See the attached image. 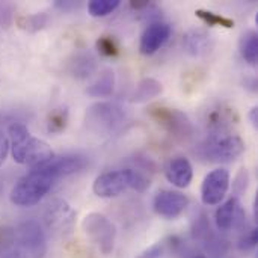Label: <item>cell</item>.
<instances>
[{
	"label": "cell",
	"instance_id": "17",
	"mask_svg": "<svg viewBox=\"0 0 258 258\" xmlns=\"http://www.w3.org/2000/svg\"><path fill=\"white\" fill-rule=\"evenodd\" d=\"M113 89H115V73L110 68H106L88 86L86 94L95 98H106L113 94Z\"/></svg>",
	"mask_w": 258,
	"mask_h": 258
},
{
	"label": "cell",
	"instance_id": "24",
	"mask_svg": "<svg viewBox=\"0 0 258 258\" xmlns=\"http://www.w3.org/2000/svg\"><path fill=\"white\" fill-rule=\"evenodd\" d=\"M97 50L106 57H115L119 54V45L113 36H100L97 39Z\"/></svg>",
	"mask_w": 258,
	"mask_h": 258
},
{
	"label": "cell",
	"instance_id": "23",
	"mask_svg": "<svg viewBox=\"0 0 258 258\" xmlns=\"http://www.w3.org/2000/svg\"><path fill=\"white\" fill-rule=\"evenodd\" d=\"M119 3V0H92L88 5V11L92 17H106L112 14Z\"/></svg>",
	"mask_w": 258,
	"mask_h": 258
},
{
	"label": "cell",
	"instance_id": "22",
	"mask_svg": "<svg viewBox=\"0 0 258 258\" xmlns=\"http://www.w3.org/2000/svg\"><path fill=\"white\" fill-rule=\"evenodd\" d=\"M197 17L204 21L207 26H221V27H225V29H233L234 27V21L231 18H227L224 15H219V14H215L212 11H206V9H198L197 12Z\"/></svg>",
	"mask_w": 258,
	"mask_h": 258
},
{
	"label": "cell",
	"instance_id": "31",
	"mask_svg": "<svg viewBox=\"0 0 258 258\" xmlns=\"http://www.w3.org/2000/svg\"><path fill=\"white\" fill-rule=\"evenodd\" d=\"M249 121H251L252 127H254V128H257L258 127V107H252V109H251V112H249Z\"/></svg>",
	"mask_w": 258,
	"mask_h": 258
},
{
	"label": "cell",
	"instance_id": "4",
	"mask_svg": "<svg viewBox=\"0 0 258 258\" xmlns=\"http://www.w3.org/2000/svg\"><path fill=\"white\" fill-rule=\"evenodd\" d=\"M150 187V180L139 171L119 169L98 175L94 181L92 190L100 198H115L128 189L136 192H145Z\"/></svg>",
	"mask_w": 258,
	"mask_h": 258
},
{
	"label": "cell",
	"instance_id": "13",
	"mask_svg": "<svg viewBox=\"0 0 258 258\" xmlns=\"http://www.w3.org/2000/svg\"><path fill=\"white\" fill-rule=\"evenodd\" d=\"M245 221V212L237 200V197L230 198L215 213L216 227L221 231H230L233 228H239Z\"/></svg>",
	"mask_w": 258,
	"mask_h": 258
},
{
	"label": "cell",
	"instance_id": "2",
	"mask_svg": "<svg viewBox=\"0 0 258 258\" xmlns=\"http://www.w3.org/2000/svg\"><path fill=\"white\" fill-rule=\"evenodd\" d=\"M8 139L12 157L17 163L26 165L30 169L38 168L54 157L51 147L30 135L29 128L21 122H14L8 128Z\"/></svg>",
	"mask_w": 258,
	"mask_h": 258
},
{
	"label": "cell",
	"instance_id": "18",
	"mask_svg": "<svg viewBox=\"0 0 258 258\" xmlns=\"http://www.w3.org/2000/svg\"><path fill=\"white\" fill-rule=\"evenodd\" d=\"M95 57L89 51H79L70 62V73L77 79H86L95 71Z\"/></svg>",
	"mask_w": 258,
	"mask_h": 258
},
{
	"label": "cell",
	"instance_id": "3",
	"mask_svg": "<svg viewBox=\"0 0 258 258\" xmlns=\"http://www.w3.org/2000/svg\"><path fill=\"white\" fill-rule=\"evenodd\" d=\"M56 181L57 180L42 166L33 168L15 183L9 200L18 207L36 206L51 190Z\"/></svg>",
	"mask_w": 258,
	"mask_h": 258
},
{
	"label": "cell",
	"instance_id": "14",
	"mask_svg": "<svg viewBox=\"0 0 258 258\" xmlns=\"http://www.w3.org/2000/svg\"><path fill=\"white\" fill-rule=\"evenodd\" d=\"M88 160L83 156L79 154H70V156H60V157H53L50 162L41 165L44 169H47L56 180L76 174L79 171H82L83 168H86Z\"/></svg>",
	"mask_w": 258,
	"mask_h": 258
},
{
	"label": "cell",
	"instance_id": "20",
	"mask_svg": "<svg viewBox=\"0 0 258 258\" xmlns=\"http://www.w3.org/2000/svg\"><path fill=\"white\" fill-rule=\"evenodd\" d=\"M162 91H163V88H162V83L159 80H156V79H144L138 85L135 94L132 95V101L133 103H147V101L159 97L162 94Z\"/></svg>",
	"mask_w": 258,
	"mask_h": 258
},
{
	"label": "cell",
	"instance_id": "27",
	"mask_svg": "<svg viewBox=\"0 0 258 258\" xmlns=\"http://www.w3.org/2000/svg\"><path fill=\"white\" fill-rule=\"evenodd\" d=\"M9 150H11L9 139L3 132H0V166L5 163V160H6L8 154H9Z\"/></svg>",
	"mask_w": 258,
	"mask_h": 258
},
{
	"label": "cell",
	"instance_id": "5",
	"mask_svg": "<svg viewBox=\"0 0 258 258\" xmlns=\"http://www.w3.org/2000/svg\"><path fill=\"white\" fill-rule=\"evenodd\" d=\"M204 156L209 157L212 162H233L237 157L242 156L245 151V142L243 139L228 130H218L212 132L209 138L203 144Z\"/></svg>",
	"mask_w": 258,
	"mask_h": 258
},
{
	"label": "cell",
	"instance_id": "11",
	"mask_svg": "<svg viewBox=\"0 0 258 258\" xmlns=\"http://www.w3.org/2000/svg\"><path fill=\"white\" fill-rule=\"evenodd\" d=\"M189 206V200L186 195L177 190H160L154 197L153 207L154 212L165 218V219H175L178 218Z\"/></svg>",
	"mask_w": 258,
	"mask_h": 258
},
{
	"label": "cell",
	"instance_id": "19",
	"mask_svg": "<svg viewBox=\"0 0 258 258\" xmlns=\"http://www.w3.org/2000/svg\"><path fill=\"white\" fill-rule=\"evenodd\" d=\"M239 50L242 57L252 67H255L258 62V35L255 30H246L240 41H239Z\"/></svg>",
	"mask_w": 258,
	"mask_h": 258
},
{
	"label": "cell",
	"instance_id": "9",
	"mask_svg": "<svg viewBox=\"0 0 258 258\" xmlns=\"http://www.w3.org/2000/svg\"><path fill=\"white\" fill-rule=\"evenodd\" d=\"M230 189V172L224 168L209 172L201 184V200L206 206H218Z\"/></svg>",
	"mask_w": 258,
	"mask_h": 258
},
{
	"label": "cell",
	"instance_id": "6",
	"mask_svg": "<svg viewBox=\"0 0 258 258\" xmlns=\"http://www.w3.org/2000/svg\"><path fill=\"white\" fill-rule=\"evenodd\" d=\"M124 119V110L109 101H100L92 104L85 115L86 128L97 136L110 135Z\"/></svg>",
	"mask_w": 258,
	"mask_h": 258
},
{
	"label": "cell",
	"instance_id": "32",
	"mask_svg": "<svg viewBox=\"0 0 258 258\" xmlns=\"http://www.w3.org/2000/svg\"><path fill=\"white\" fill-rule=\"evenodd\" d=\"M190 258H207L206 255H203V254H197V255H194V257Z\"/></svg>",
	"mask_w": 258,
	"mask_h": 258
},
{
	"label": "cell",
	"instance_id": "15",
	"mask_svg": "<svg viewBox=\"0 0 258 258\" xmlns=\"http://www.w3.org/2000/svg\"><path fill=\"white\" fill-rule=\"evenodd\" d=\"M165 175H166V180L172 186L178 189H184V187H189V184L192 183L194 169H192L190 162L186 157H174L166 163Z\"/></svg>",
	"mask_w": 258,
	"mask_h": 258
},
{
	"label": "cell",
	"instance_id": "8",
	"mask_svg": "<svg viewBox=\"0 0 258 258\" xmlns=\"http://www.w3.org/2000/svg\"><path fill=\"white\" fill-rule=\"evenodd\" d=\"M150 116L162 125L168 133L177 138H186L192 133V124L184 113L166 106H151L148 109Z\"/></svg>",
	"mask_w": 258,
	"mask_h": 258
},
{
	"label": "cell",
	"instance_id": "30",
	"mask_svg": "<svg viewBox=\"0 0 258 258\" xmlns=\"http://www.w3.org/2000/svg\"><path fill=\"white\" fill-rule=\"evenodd\" d=\"M130 6H132L133 9L139 11V9L148 8V6H150V2H147V0H136V2H130Z\"/></svg>",
	"mask_w": 258,
	"mask_h": 258
},
{
	"label": "cell",
	"instance_id": "12",
	"mask_svg": "<svg viewBox=\"0 0 258 258\" xmlns=\"http://www.w3.org/2000/svg\"><path fill=\"white\" fill-rule=\"evenodd\" d=\"M171 26L166 23H151L142 33L141 36V44H139V51L144 56H151L154 54L157 50H160L165 42L169 39L171 36Z\"/></svg>",
	"mask_w": 258,
	"mask_h": 258
},
{
	"label": "cell",
	"instance_id": "7",
	"mask_svg": "<svg viewBox=\"0 0 258 258\" xmlns=\"http://www.w3.org/2000/svg\"><path fill=\"white\" fill-rule=\"evenodd\" d=\"M82 228L103 255L112 254L116 239V228L104 215L101 213L86 215L82 221Z\"/></svg>",
	"mask_w": 258,
	"mask_h": 258
},
{
	"label": "cell",
	"instance_id": "28",
	"mask_svg": "<svg viewBox=\"0 0 258 258\" xmlns=\"http://www.w3.org/2000/svg\"><path fill=\"white\" fill-rule=\"evenodd\" d=\"M163 249H165L163 243H156L150 246L145 252H142V255L139 258H160L163 254Z\"/></svg>",
	"mask_w": 258,
	"mask_h": 258
},
{
	"label": "cell",
	"instance_id": "26",
	"mask_svg": "<svg viewBox=\"0 0 258 258\" xmlns=\"http://www.w3.org/2000/svg\"><path fill=\"white\" fill-rule=\"evenodd\" d=\"M257 242H258V231L254 228V230H251L242 240H240V243H239V248L242 249V251H249V249H254L255 246H257Z\"/></svg>",
	"mask_w": 258,
	"mask_h": 258
},
{
	"label": "cell",
	"instance_id": "29",
	"mask_svg": "<svg viewBox=\"0 0 258 258\" xmlns=\"http://www.w3.org/2000/svg\"><path fill=\"white\" fill-rule=\"evenodd\" d=\"M240 171H242V172L237 175L236 183H234V187H236V190H237V187L240 186L239 192H245L246 187H248V172H246V169H240Z\"/></svg>",
	"mask_w": 258,
	"mask_h": 258
},
{
	"label": "cell",
	"instance_id": "25",
	"mask_svg": "<svg viewBox=\"0 0 258 258\" xmlns=\"http://www.w3.org/2000/svg\"><path fill=\"white\" fill-rule=\"evenodd\" d=\"M45 23H47V17L42 15V14H36V15H32V17H23L20 20V26L24 27V29H29V30L41 29Z\"/></svg>",
	"mask_w": 258,
	"mask_h": 258
},
{
	"label": "cell",
	"instance_id": "10",
	"mask_svg": "<svg viewBox=\"0 0 258 258\" xmlns=\"http://www.w3.org/2000/svg\"><path fill=\"white\" fill-rule=\"evenodd\" d=\"M45 222H47V227L53 233L67 236L74 228L76 212L67 201L56 200L48 206V209L45 212Z\"/></svg>",
	"mask_w": 258,
	"mask_h": 258
},
{
	"label": "cell",
	"instance_id": "21",
	"mask_svg": "<svg viewBox=\"0 0 258 258\" xmlns=\"http://www.w3.org/2000/svg\"><path fill=\"white\" fill-rule=\"evenodd\" d=\"M68 119H70V115H68L67 107H59V109L51 110L48 115V119H47L48 133H51V135L62 133L68 125Z\"/></svg>",
	"mask_w": 258,
	"mask_h": 258
},
{
	"label": "cell",
	"instance_id": "16",
	"mask_svg": "<svg viewBox=\"0 0 258 258\" xmlns=\"http://www.w3.org/2000/svg\"><path fill=\"white\" fill-rule=\"evenodd\" d=\"M184 50L192 56H206L213 48V38L203 29H190L183 36Z\"/></svg>",
	"mask_w": 258,
	"mask_h": 258
},
{
	"label": "cell",
	"instance_id": "1",
	"mask_svg": "<svg viewBox=\"0 0 258 258\" xmlns=\"http://www.w3.org/2000/svg\"><path fill=\"white\" fill-rule=\"evenodd\" d=\"M45 251V236L36 221L15 228L0 225V258H44Z\"/></svg>",
	"mask_w": 258,
	"mask_h": 258
}]
</instances>
